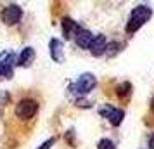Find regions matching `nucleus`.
Wrapping results in <instances>:
<instances>
[{"label":"nucleus","mask_w":154,"mask_h":149,"mask_svg":"<svg viewBox=\"0 0 154 149\" xmlns=\"http://www.w3.org/2000/svg\"><path fill=\"white\" fill-rule=\"evenodd\" d=\"M151 17H152V7H149L146 4H140L137 7L132 9V12H130V19L126 23V33L128 35H132L135 31H139L147 21H151Z\"/></svg>","instance_id":"f257e3e1"},{"label":"nucleus","mask_w":154,"mask_h":149,"mask_svg":"<svg viewBox=\"0 0 154 149\" xmlns=\"http://www.w3.org/2000/svg\"><path fill=\"white\" fill-rule=\"evenodd\" d=\"M95 85H97V78H95L92 73H82V75L71 83L69 90L73 94H76L78 97H83V95H87L88 92H92Z\"/></svg>","instance_id":"f03ea898"},{"label":"nucleus","mask_w":154,"mask_h":149,"mask_svg":"<svg viewBox=\"0 0 154 149\" xmlns=\"http://www.w3.org/2000/svg\"><path fill=\"white\" fill-rule=\"evenodd\" d=\"M38 113V101L31 99V97H23L21 101H17V104L14 107V114L17 120H31L35 114Z\"/></svg>","instance_id":"7ed1b4c3"},{"label":"nucleus","mask_w":154,"mask_h":149,"mask_svg":"<svg viewBox=\"0 0 154 149\" xmlns=\"http://www.w3.org/2000/svg\"><path fill=\"white\" fill-rule=\"evenodd\" d=\"M16 57L14 50H4L0 52V78L9 80L14 76V66H16Z\"/></svg>","instance_id":"20e7f679"},{"label":"nucleus","mask_w":154,"mask_h":149,"mask_svg":"<svg viewBox=\"0 0 154 149\" xmlns=\"http://www.w3.org/2000/svg\"><path fill=\"white\" fill-rule=\"evenodd\" d=\"M0 19L4 21V24H7V26H16V24L23 19L21 5H17V4H9L7 7L2 9Z\"/></svg>","instance_id":"39448f33"},{"label":"nucleus","mask_w":154,"mask_h":149,"mask_svg":"<svg viewBox=\"0 0 154 149\" xmlns=\"http://www.w3.org/2000/svg\"><path fill=\"white\" fill-rule=\"evenodd\" d=\"M99 113L102 114L112 127H119L123 123V118H125V111L116 107V106H111V104H104V106L99 109Z\"/></svg>","instance_id":"423d86ee"},{"label":"nucleus","mask_w":154,"mask_h":149,"mask_svg":"<svg viewBox=\"0 0 154 149\" xmlns=\"http://www.w3.org/2000/svg\"><path fill=\"white\" fill-rule=\"evenodd\" d=\"M61 29H63V35L66 40H75L76 35L82 31V26L76 21H73L71 17H64L61 23Z\"/></svg>","instance_id":"0eeeda50"},{"label":"nucleus","mask_w":154,"mask_h":149,"mask_svg":"<svg viewBox=\"0 0 154 149\" xmlns=\"http://www.w3.org/2000/svg\"><path fill=\"white\" fill-rule=\"evenodd\" d=\"M88 50H90V54L94 57L104 56L106 50H107V38H106V35H95V38H94V42H92Z\"/></svg>","instance_id":"6e6552de"},{"label":"nucleus","mask_w":154,"mask_h":149,"mask_svg":"<svg viewBox=\"0 0 154 149\" xmlns=\"http://www.w3.org/2000/svg\"><path fill=\"white\" fill-rule=\"evenodd\" d=\"M94 38H95V35L92 33L90 29H85V28H82V31L76 35V38H75V43H76L80 49H90V45H92V42H94Z\"/></svg>","instance_id":"1a4fd4ad"},{"label":"nucleus","mask_w":154,"mask_h":149,"mask_svg":"<svg viewBox=\"0 0 154 149\" xmlns=\"http://www.w3.org/2000/svg\"><path fill=\"white\" fill-rule=\"evenodd\" d=\"M49 50H50V57L56 61V63H63L64 61V49H63V42L52 38L49 42Z\"/></svg>","instance_id":"9d476101"},{"label":"nucleus","mask_w":154,"mask_h":149,"mask_svg":"<svg viewBox=\"0 0 154 149\" xmlns=\"http://www.w3.org/2000/svg\"><path fill=\"white\" fill-rule=\"evenodd\" d=\"M35 57H36V52L33 47H24L21 50V54L17 56V64L23 66V68H29L35 61Z\"/></svg>","instance_id":"9b49d317"},{"label":"nucleus","mask_w":154,"mask_h":149,"mask_svg":"<svg viewBox=\"0 0 154 149\" xmlns=\"http://www.w3.org/2000/svg\"><path fill=\"white\" fill-rule=\"evenodd\" d=\"M121 49H123V45H121L119 42H109L107 43V50H106V54H107L109 57H112V56H116Z\"/></svg>","instance_id":"f8f14e48"},{"label":"nucleus","mask_w":154,"mask_h":149,"mask_svg":"<svg viewBox=\"0 0 154 149\" xmlns=\"http://www.w3.org/2000/svg\"><path fill=\"white\" fill-rule=\"evenodd\" d=\"M130 94H132V85H130L128 82H125V83L118 85V95H119V97L126 99V97H128Z\"/></svg>","instance_id":"ddd939ff"},{"label":"nucleus","mask_w":154,"mask_h":149,"mask_svg":"<svg viewBox=\"0 0 154 149\" xmlns=\"http://www.w3.org/2000/svg\"><path fill=\"white\" fill-rule=\"evenodd\" d=\"M97 149H116V144L111 139H100L97 142Z\"/></svg>","instance_id":"4468645a"},{"label":"nucleus","mask_w":154,"mask_h":149,"mask_svg":"<svg viewBox=\"0 0 154 149\" xmlns=\"http://www.w3.org/2000/svg\"><path fill=\"white\" fill-rule=\"evenodd\" d=\"M54 144H56V137H50V139H47V141L43 142V144H42L38 149H50Z\"/></svg>","instance_id":"2eb2a0df"},{"label":"nucleus","mask_w":154,"mask_h":149,"mask_svg":"<svg viewBox=\"0 0 154 149\" xmlns=\"http://www.w3.org/2000/svg\"><path fill=\"white\" fill-rule=\"evenodd\" d=\"M149 149H154V134L149 137Z\"/></svg>","instance_id":"dca6fc26"},{"label":"nucleus","mask_w":154,"mask_h":149,"mask_svg":"<svg viewBox=\"0 0 154 149\" xmlns=\"http://www.w3.org/2000/svg\"><path fill=\"white\" fill-rule=\"evenodd\" d=\"M151 111H152V113H154V97H152V99H151Z\"/></svg>","instance_id":"f3484780"}]
</instances>
